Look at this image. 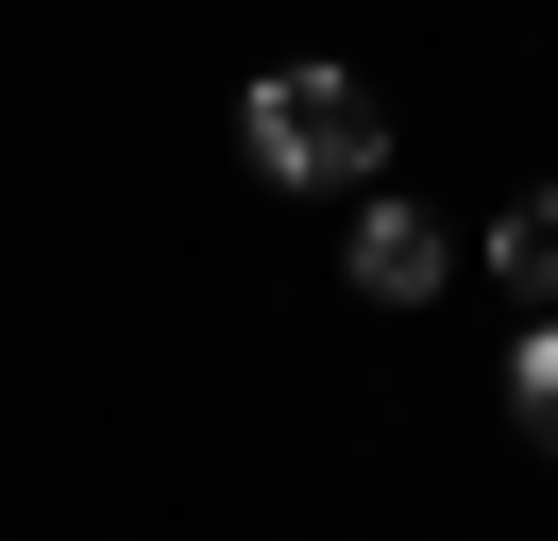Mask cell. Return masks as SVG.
Segmentation results:
<instances>
[{"mask_svg":"<svg viewBox=\"0 0 558 541\" xmlns=\"http://www.w3.org/2000/svg\"><path fill=\"white\" fill-rule=\"evenodd\" d=\"M238 153L271 169V187H373L389 169V101L355 85V68H271V85L238 101Z\"/></svg>","mask_w":558,"mask_h":541,"instance_id":"1","label":"cell"},{"mask_svg":"<svg viewBox=\"0 0 558 541\" xmlns=\"http://www.w3.org/2000/svg\"><path fill=\"white\" fill-rule=\"evenodd\" d=\"M440 270H457V237L423 220V203H355V288L373 304H423Z\"/></svg>","mask_w":558,"mask_h":541,"instance_id":"2","label":"cell"},{"mask_svg":"<svg viewBox=\"0 0 558 541\" xmlns=\"http://www.w3.org/2000/svg\"><path fill=\"white\" fill-rule=\"evenodd\" d=\"M490 288H524V304H558V187H524L508 220H490Z\"/></svg>","mask_w":558,"mask_h":541,"instance_id":"3","label":"cell"},{"mask_svg":"<svg viewBox=\"0 0 558 541\" xmlns=\"http://www.w3.org/2000/svg\"><path fill=\"white\" fill-rule=\"evenodd\" d=\"M508 406H524V440H542V457H558V304H542V322H524V356H508Z\"/></svg>","mask_w":558,"mask_h":541,"instance_id":"4","label":"cell"}]
</instances>
